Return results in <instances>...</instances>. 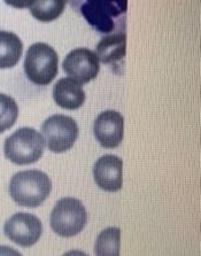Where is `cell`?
Returning <instances> with one entry per match:
<instances>
[{
	"label": "cell",
	"mask_w": 201,
	"mask_h": 256,
	"mask_svg": "<svg viewBox=\"0 0 201 256\" xmlns=\"http://www.w3.org/2000/svg\"><path fill=\"white\" fill-rule=\"evenodd\" d=\"M88 24L100 34L126 32L128 0H68Z\"/></svg>",
	"instance_id": "obj_1"
},
{
	"label": "cell",
	"mask_w": 201,
	"mask_h": 256,
	"mask_svg": "<svg viewBox=\"0 0 201 256\" xmlns=\"http://www.w3.org/2000/svg\"><path fill=\"white\" fill-rule=\"evenodd\" d=\"M52 182L40 170H24L15 174L10 182L8 191L15 202L22 207L36 208L48 199Z\"/></svg>",
	"instance_id": "obj_2"
},
{
	"label": "cell",
	"mask_w": 201,
	"mask_h": 256,
	"mask_svg": "<svg viewBox=\"0 0 201 256\" xmlns=\"http://www.w3.org/2000/svg\"><path fill=\"white\" fill-rule=\"evenodd\" d=\"M45 146V139L37 130L32 128H21L6 138L4 153L13 164L26 166L40 160Z\"/></svg>",
	"instance_id": "obj_3"
},
{
	"label": "cell",
	"mask_w": 201,
	"mask_h": 256,
	"mask_svg": "<svg viewBox=\"0 0 201 256\" xmlns=\"http://www.w3.org/2000/svg\"><path fill=\"white\" fill-rule=\"evenodd\" d=\"M86 220V209L75 198H64L58 201L50 217L52 230L64 238H70L82 232Z\"/></svg>",
	"instance_id": "obj_4"
},
{
	"label": "cell",
	"mask_w": 201,
	"mask_h": 256,
	"mask_svg": "<svg viewBox=\"0 0 201 256\" xmlns=\"http://www.w3.org/2000/svg\"><path fill=\"white\" fill-rule=\"evenodd\" d=\"M24 72L34 84L48 85L58 75L56 50L45 42H34L26 51Z\"/></svg>",
	"instance_id": "obj_5"
},
{
	"label": "cell",
	"mask_w": 201,
	"mask_h": 256,
	"mask_svg": "<svg viewBox=\"0 0 201 256\" xmlns=\"http://www.w3.org/2000/svg\"><path fill=\"white\" fill-rule=\"evenodd\" d=\"M42 134L50 150L64 153L74 146L78 137V126L70 116L56 114L42 124Z\"/></svg>",
	"instance_id": "obj_6"
},
{
	"label": "cell",
	"mask_w": 201,
	"mask_h": 256,
	"mask_svg": "<svg viewBox=\"0 0 201 256\" xmlns=\"http://www.w3.org/2000/svg\"><path fill=\"white\" fill-rule=\"evenodd\" d=\"M4 232L7 238L22 247H30L40 240L42 226L38 217L29 212H18L6 220Z\"/></svg>",
	"instance_id": "obj_7"
},
{
	"label": "cell",
	"mask_w": 201,
	"mask_h": 256,
	"mask_svg": "<svg viewBox=\"0 0 201 256\" xmlns=\"http://www.w3.org/2000/svg\"><path fill=\"white\" fill-rule=\"evenodd\" d=\"M99 59L91 50L80 48L69 52L64 60L62 68L69 78L80 85L88 84L96 78L100 70Z\"/></svg>",
	"instance_id": "obj_8"
},
{
	"label": "cell",
	"mask_w": 201,
	"mask_h": 256,
	"mask_svg": "<svg viewBox=\"0 0 201 256\" xmlns=\"http://www.w3.org/2000/svg\"><path fill=\"white\" fill-rule=\"evenodd\" d=\"M123 128L124 120L118 112L105 110L94 121V137L105 148H116L123 139Z\"/></svg>",
	"instance_id": "obj_9"
},
{
	"label": "cell",
	"mask_w": 201,
	"mask_h": 256,
	"mask_svg": "<svg viewBox=\"0 0 201 256\" xmlns=\"http://www.w3.org/2000/svg\"><path fill=\"white\" fill-rule=\"evenodd\" d=\"M123 162L116 155H104L94 166V177L96 185L106 192H116L122 188Z\"/></svg>",
	"instance_id": "obj_10"
},
{
	"label": "cell",
	"mask_w": 201,
	"mask_h": 256,
	"mask_svg": "<svg viewBox=\"0 0 201 256\" xmlns=\"http://www.w3.org/2000/svg\"><path fill=\"white\" fill-rule=\"evenodd\" d=\"M53 99L58 106L64 110H75L85 102L82 85L72 78H61L53 88Z\"/></svg>",
	"instance_id": "obj_11"
},
{
	"label": "cell",
	"mask_w": 201,
	"mask_h": 256,
	"mask_svg": "<svg viewBox=\"0 0 201 256\" xmlns=\"http://www.w3.org/2000/svg\"><path fill=\"white\" fill-rule=\"evenodd\" d=\"M126 32L106 34L96 45V54L99 61L107 66H120L126 56Z\"/></svg>",
	"instance_id": "obj_12"
},
{
	"label": "cell",
	"mask_w": 201,
	"mask_h": 256,
	"mask_svg": "<svg viewBox=\"0 0 201 256\" xmlns=\"http://www.w3.org/2000/svg\"><path fill=\"white\" fill-rule=\"evenodd\" d=\"M23 42L18 34L0 30V68H12L21 59Z\"/></svg>",
	"instance_id": "obj_13"
},
{
	"label": "cell",
	"mask_w": 201,
	"mask_h": 256,
	"mask_svg": "<svg viewBox=\"0 0 201 256\" xmlns=\"http://www.w3.org/2000/svg\"><path fill=\"white\" fill-rule=\"evenodd\" d=\"M67 2L68 0H34L29 10L38 21L51 22L64 13Z\"/></svg>",
	"instance_id": "obj_14"
},
{
	"label": "cell",
	"mask_w": 201,
	"mask_h": 256,
	"mask_svg": "<svg viewBox=\"0 0 201 256\" xmlns=\"http://www.w3.org/2000/svg\"><path fill=\"white\" fill-rule=\"evenodd\" d=\"M121 230L118 228H108L100 232L94 244L96 256H120Z\"/></svg>",
	"instance_id": "obj_15"
},
{
	"label": "cell",
	"mask_w": 201,
	"mask_h": 256,
	"mask_svg": "<svg viewBox=\"0 0 201 256\" xmlns=\"http://www.w3.org/2000/svg\"><path fill=\"white\" fill-rule=\"evenodd\" d=\"M18 116V104L12 96L0 93V134L10 129Z\"/></svg>",
	"instance_id": "obj_16"
},
{
	"label": "cell",
	"mask_w": 201,
	"mask_h": 256,
	"mask_svg": "<svg viewBox=\"0 0 201 256\" xmlns=\"http://www.w3.org/2000/svg\"><path fill=\"white\" fill-rule=\"evenodd\" d=\"M6 4L15 7V8H26L32 6L34 0H5Z\"/></svg>",
	"instance_id": "obj_17"
},
{
	"label": "cell",
	"mask_w": 201,
	"mask_h": 256,
	"mask_svg": "<svg viewBox=\"0 0 201 256\" xmlns=\"http://www.w3.org/2000/svg\"><path fill=\"white\" fill-rule=\"evenodd\" d=\"M0 256H22V254L10 246H0Z\"/></svg>",
	"instance_id": "obj_18"
},
{
	"label": "cell",
	"mask_w": 201,
	"mask_h": 256,
	"mask_svg": "<svg viewBox=\"0 0 201 256\" xmlns=\"http://www.w3.org/2000/svg\"><path fill=\"white\" fill-rule=\"evenodd\" d=\"M64 256H88L86 253H84L82 250H69Z\"/></svg>",
	"instance_id": "obj_19"
}]
</instances>
